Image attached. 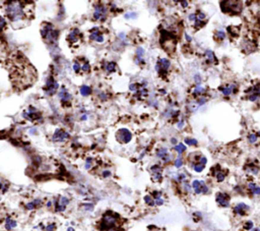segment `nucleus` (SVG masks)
<instances>
[{"mask_svg": "<svg viewBox=\"0 0 260 231\" xmlns=\"http://www.w3.org/2000/svg\"><path fill=\"white\" fill-rule=\"evenodd\" d=\"M23 2H8L6 6V14L11 21H18L25 18V5Z\"/></svg>", "mask_w": 260, "mask_h": 231, "instance_id": "f257e3e1", "label": "nucleus"}, {"mask_svg": "<svg viewBox=\"0 0 260 231\" xmlns=\"http://www.w3.org/2000/svg\"><path fill=\"white\" fill-rule=\"evenodd\" d=\"M221 10L226 13L238 14L242 10V2L239 1H224L221 2Z\"/></svg>", "mask_w": 260, "mask_h": 231, "instance_id": "f03ea898", "label": "nucleus"}, {"mask_svg": "<svg viewBox=\"0 0 260 231\" xmlns=\"http://www.w3.org/2000/svg\"><path fill=\"white\" fill-rule=\"evenodd\" d=\"M116 221H117V217H115L114 215H107L104 216L103 220L101 222V226H100V229L102 230H110L115 226L116 224Z\"/></svg>", "mask_w": 260, "mask_h": 231, "instance_id": "7ed1b4c3", "label": "nucleus"}, {"mask_svg": "<svg viewBox=\"0 0 260 231\" xmlns=\"http://www.w3.org/2000/svg\"><path fill=\"white\" fill-rule=\"evenodd\" d=\"M106 12H107L106 6L101 5V4H98V5L95 6L94 18L97 20L104 21L105 20H106Z\"/></svg>", "mask_w": 260, "mask_h": 231, "instance_id": "20e7f679", "label": "nucleus"}, {"mask_svg": "<svg viewBox=\"0 0 260 231\" xmlns=\"http://www.w3.org/2000/svg\"><path fill=\"white\" fill-rule=\"evenodd\" d=\"M192 187L194 189L195 194H206L208 192V187L206 186L205 182L201 181V180H194L192 182Z\"/></svg>", "mask_w": 260, "mask_h": 231, "instance_id": "39448f33", "label": "nucleus"}, {"mask_svg": "<svg viewBox=\"0 0 260 231\" xmlns=\"http://www.w3.org/2000/svg\"><path fill=\"white\" fill-rule=\"evenodd\" d=\"M117 139L120 143H124V144H127L129 143L131 139H132V135H131V132L126 128H122L120 129L118 132H117Z\"/></svg>", "mask_w": 260, "mask_h": 231, "instance_id": "423d86ee", "label": "nucleus"}, {"mask_svg": "<svg viewBox=\"0 0 260 231\" xmlns=\"http://www.w3.org/2000/svg\"><path fill=\"white\" fill-rule=\"evenodd\" d=\"M46 87H47L46 95H53L57 92V90H58L59 84L56 82V80H54L53 77H48V80H47Z\"/></svg>", "mask_w": 260, "mask_h": 231, "instance_id": "0eeeda50", "label": "nucleus"}, {"mask_svg": "<svg viewBox=\"0 0 260 231\" xmlns=\"http://www.w3.org/2000/svg\"><path fill=\"white\" fill-rule=\"evenodd\" d=\"M216 201L218 206L224 207V208L230 206V196L228 194H225V192H218L216 194Z\"/></svg>", "mask_w": 260, "mask_h": 231, "instance_id": "6e6552de", "label": "nucleus"}, {"mask_svg": "<svg viewBox=\"0 0 260 231\" xmlns=\"http://www.w3.org/2000/svg\"><path fill=\"white\" fill-rule=\"evenodd\" d=\"M69 137H70V135H69L68 132H64L62 129H57L53 135V140L54 142H65Z\"/></svg>", "mask_w": 260, "mask_h": 231, "instance_id": "1a4fd4ad", "label": "nucleus"}, {"mask_svg": "<svg viewBox=\"0 0 260 231\" xmlns=\"http://www.w3.org/2000/svg\"><path fill=\"white\" fill-rule=\"evenodd\" d=\"M69 204V200L65 197H60L59 200L56 202L55 205V211L56 212H63L65 211L66 206Z\"/></svg>", "mask_w": 260, "mask_h": 231, "instance_id": "9d476101", "label": "nucleus"}, {"mask_svg": "<svg viewBox=\"0 0 260 231\" xmlns=\"http://www.w3.org/2000/svg\"><path fill=\"white\" fill-rule=\"evenodd\" d=\"M249 209H250L249 206H247L246 204L240 203V204H237L235 207H234V213L237 214V215H239V216H245V215H247Z\"/></svg>", "mask_w": 260, "mask_h": 231, "instance_id": "9b49d317", "label": "nucleus"}, {"mask_svg": "<svg viewBox=\"0 0 260 231\" xmlns=\"http://www.w3.org/2000/svg\"><path fill=\"white\" fill-rule=\"evenodd\" d=\"M260 98V88L259 87H253L248 91V100L251 102L258 101Z\"/></svg>", "mask_w": 260, "mask_h": 231, "instance_id": "f8f14e48", "label": "nucleus"}, {"mask_svg": "<svg viewBox=\"0 0 260 231\" xmlns=\"http://www.w3.org/2000/svg\"><path fill=\"white\" fill-rule=\"evenodd\" d=\"M90 39L95 40V41H97L99 43H102V42H104V36L100 33V31L98 28H92V30H90Z\"/></svg>", "mask_w": 260, "mask_h": 231, "instance_id": "ddd939ff", "label": "nucleus"}, {"mask_svg": "<svg viewBox=\"0 0 260 231\" xmlns=\"http://www.w3.org/2000/svg\"><path fill=\"white\" fill-rule=\"evenodd\" d=\"M157 157L161 158L164 162H168V161H170V159H171V156H170V154H169L168 150L165 149V148L157 150Z\"/></svg>", "mask_w": 260, "mask_h": 231, "instance_id": "4468645a", "label": "nucleus"}, {"mask_svg": "<svg viewBox=\"0 0 260 231\" xmlns=\"http://www.w3.org/2000/svg\"><path fill=\"white\" fill-rule=\"evenodd\" d=\"M53 30H54V28L51 23H45V25H43V27L41 29V36L44 38V39H46L47 36L49 35V33L52 32Z\"/></svg>", "mask_w": 260, "mask_h": 231, "instance_id": "2eb2a0df", "label": "nucleus"}, {"mask_svg": "<svg viewBox=\"0 0 260 231\" xmlns=\"http://www.w3.org/2000/svg\"><path fill=\"white\" fill-rule=\"evenodd\" d=\"M248 190L251 192L253 196H260V186L254 182L248 183Z\"/></svg>", "mask_w": 260, "mask_h": 231, "instance_id": "dca6fc26", "label": "nucleus"}, {"mask_svg": "<svg viewBox=\"0 0 260 231\" xmlns=\"http://www.w3.org/2000/svg\"><path fill=\"white\" fill-rule=\"evenodd\" d=\"M245 170H246L248 173H251V174H253V175H256L259 173V167L254 163L248 164V165L246 166V168H245Z\"/></svg>", "mask_w": 260, "mask_h": 231, "instance_id": "f3484780", "label": "nucleus"}, {"mask_svg": "<svg viewBox=\"0 0 260 231\" xmlns=\"http://www.w3.org/2000/svg\"><path fill=\"white\" fill-rule=\"evenodd\" d=\"M219 90L223 92V94L225 95V96H229V95H231L232 93L236 92V86L235 85H229V86H226V87H224V88H219Z\"/></svg>", "mask_w": 260, "mask_h": 231, "instance_id": "a211bd4d", "label": "nucleus"}, {"mask_svg": "<svg viewBox=\"0 0 260 231\" xmlns=\"http://www.w3.org/2000/svg\"><path fill=\"white\" fill-rule=\"evenodd\" d=\"M214 176H216V180H218V182H223L224 180H225V178H226V173L224 172V171H221V169L218 168H218L216 169H214Z\"/></svg>", "mask_w": 260, "mask_h": 231, "instance_id": "6ab92c4d", "label": "nucleus"}, {"mask_svg": "<svg viewBox=\"0 0 260 231\" xmlns=\"http://www.w3.org/2000/svg\"><path fill=\"white\" fill-rule=\"evenodd\" d=\"M157 63H159V66H161V70H159V71H167L169 69V67H170V65H171L170 60H169V59H167V58L161 59V60H159Z\"/></svg>", "mask_w": 260, "mask_h": 231, "instance_id": "aec40b11", "label": "nucleus"}, {"mask_svg": "<svg viewBox=\"0 0 260 231\" xmlns=\"http://www.w3.org/2000/svg\"><path fill=\"white\" fill-rule=\"evenodd\" d=\"M58 31L57 30H54L52 31V32H50L49 33V35L47 36V38L45 40H47V41H48L49 43H55L57 41V38H58Z\"/></svg>", "mask_w": 260, "mask_h": 231, "instance_id": "412c9836", "label": "nucleus"}, {"mask_svg": "<svg viewBox=\"0 0 260 231\" xmlns=\"http://www.w3.org/2000/svg\"><path fill=\"white\" fill-rule=\"evenodd\" d=\"M59 97H60V98H61L62 102H67L68 100H70V99H71V95L69 94V93L66 92L65 88H62L61 92L59 93Z\"/></svg>", "mask_w": 260, "mask_h": 231, "instance_id": "4be33fe9", "label": "nucleus"}, {"mask_svg": "<svg viewBox=\"0 0 260 231\" xmlns=\"http://www.w3.org/2000/svg\"><path fill=\"white\" fill-rule=\"evenodd\" d=\"M78 34H79V31L77 30V29H74V30H72L70 32V34L68 35V40L70 42H76L78 40Z\"/></svg>", "mask_w": 260, "mask_h": 231, "instance_id": "5701e85b", "label": "nucleus"}, {"mask_svg": "<svg viewBox=\"0 0 260 231\" xmlns=\"http://www.w3.org/2000/svg\"><path fill=\"white\" fill-rule=\"evenodd\" d=\"M205 57H206L207 62H209V63H211V62H216V56H214L213 52L210 51V50H207V51H205Z\"/></svg>", "mask_w": 260, "mask_h": 231, "instance_id": "b1692460", "label": "nucleus"}, {"mask_svg": "<svg viewBox=\"0 0 260 231\" xmlns=\"http://www.w3.org/2000/svg\"><path fill=\"white\" fill-rule=\"evenodd\" d=\"M16 225H17V223L15 222L14 220H11L10 218H7L6 219V222H5V228L7 230H10L12 229V228H15Z\"/></svg>", "mask_w": 260, "mask_h": 231, "instance_id": "393cba45", "label": "nucleus"}, {"mask_svg": "<svg viewBox=\"0 0 260 231\" xmlns=\"http://www.w3.org/2000/svg\"><path fill=\"white\" fill-rule=\"evenodd\" d=\"M41 204H42L41 200H35L34 202H32V203H28L27 205V209H28V210H34V209H36L37 207H39Z\"/></svg>", "mask_w": 260, "mask_h": 231, "instance_id": "a878e982", "label": "nucleus"}, {"mask_svg": "<svg viewBox=\"0 0 260 231\" xmlns=\"http://www.w3.org/2000/svg\"><path fill=\"white\" fill-rule=\"evenodd\" d=\"M80 94L82 96H87V95L90 94V88L87 87V86H82L80 87Z\"/></svg>", "mask_w": 260, "mask_h": 231, "instance_id": "bb28decb", "label": "nucleus"}, {"mask_svg": "<svg viewBox=\"0 0 260 231\" xmlns=\"http://www.w3.org/2000/svg\"><path fill=\"white\" fill-rule=\"evenodd\" d=\"M116 69V64L115 62H108L106 64V70L108 72H113Z\"/></svg>", "mask_w": 260, "mask_h": 231, "instance_id": "cd10ccee", "label": "nucleus"}, {"mask_svg": "<svg viewBox=\"0 0 260 231\" xmlns=\"http://www.w3.org/2000/svg\"><path fill=\"white\" fill-rule=\"evenodd\" d=\"M144 201H145V203L149 205V206H151V207H154V205H156V201H154V200L152 199L151 197H149V196H145L144 197Z\"/></svg>", "mask_w": 260, "mask_h": 231, "instance_id": "c85d7f7f", "label": "nucleus"}, {"mask_svg": "<svg viewBox=\"0 0 260 231\" xmlns=\"http://www.w3.org/2000/svg\"><path fill=\"white\" fill-rule=\"evenodd\" d=\"M204 92H205V89H204L203 87H201V86H197V87H195L193 94L194 95H202Z\"/></svg>", "mask_w": 260, "mask_h": 231, "instance_id": "c756f323", "label": "nucleus"}, {"mask_svg": "<svg viewBox=\"0 0 260 231\" xmlns=\"http://www.w3.org/2000/svg\"><path fill=\"white\" fill-rule=\"evenodd\" d=\"M253 222L252 221H246V222L244 223V226H243V228H244L245 230H252L253 229Z\"/></svg>", "mask_w": 260, "mask_h": 231, "instance_id": "7c9ffc66", "label": "nucleus"}, {"mask_svg": "<svg viewBox=\"0 0 260 231\" xmlns=\"http://www.w3.org/2000/svg\"><path fill=\"white\" fill-rule=\"evenodd\" d=\"M204 167H205V166L202 165V164H200V163H196L193 165V169H194L196 172H201V171H203Z\"/></svg>", "mask_w": 260, "mask_h": 231, "instance_id": "2f4dec72", "label": "nucleus"}, {"mask_svg": "<svg viewBox=\"0 0 260 231\" xmlns=\"http://www.w3.org/2000/svg\"><path fill=\"white\" fill-rule=\"evenodd\" d=\"M174 149H175L179 154H181V153H183V152H185L186 147L183 144H178L177 146H175V148H174Z\"/></svg>", "mask_w": 260, "mask_h": 231, "instance_id": "473e14b6", "label": "nucleus"}, {"mask_svg": "<svg viewBox=\"0 0 260 231\" xmlns=\"http://www.w3.org/2000/svg\"><path fill=\"white\" fill-rule=\"evenodd\" d=\"M151 171H152V173H162L163 169H162L161 166H159V165H154V166H151Z\"/></svg>", "mask_w": 260, "mask_h": 231, "instance_id": "72a5a7b5", "label": "nucleus"}, {"mask_svg": "<svg viewBox=\"0 0 260 231\" xmlns=\"http://www.w3.org/2000/svg\"><path fill=\"white\" fill-rule=\"evenodd\" d=\"M139 87H140V85H138V84H131L129 86V90L131 92H137L138 90H139Z\"/></svg>", "mask_w": 260, "mask_h": 231, "instance_id": "f704fd0d", "label": "nucleus"}, {"mask_svg": "<svg viewBox=\"0 0 260 231\" xmlns=\"http://www.w3.org/2000/svg\"><path fill=\"white\" fill-rule=\"evenodd\" d=\"M185 143L187 145H189V146H194V145L197 144V140H194V139H186Z\"/></svg>", "mask_w": 260, "mask_h": 231, "instance_id": "c9c22d12", "label": "nucleus"}, {"mask_svg": "<svg viewBox=\"0 0 260 231\" xmlns=\"http://www.w3.org/2000/svg\"><path fill=\"white\" fill-rule=\"evenodd\" d=\"M216 38L219 40H224L226 38V34L223 31H218V32H216Z\"/></svg>", "mask_w": 260, "mask_h": 231, "instance_id": "e433bc0d", "label": "nucleus"}, {"mask_svg": "<svg viewBox=\"0 0 260 231\" xmlns=\"http://www.w3.org/2000/svg\"><path fill=\"white\" fill-rule=\"evenodd\" d=\"M248 140H249V143H251V144H254V143H256V140H257V135H250L249 137H248Z\"/></svg>", "mask_w": 260, "mask_h": 231, "instance_id": "4c0bfd02", "label": "nucleus"}, {"mask_svg": "<svg viewBox=\"0 0 260 231\" xmlns=\"http://www.w3.org/2000/svg\"><path fill=\"white\" fill-rule=\"evenodd\" d=\"M182 165H183V160L181 158H178V159H176L175 160V166L177 168H180V167H182Z\"/></svg>", "mask_w": 260, "mask_h": 231, "instance_id": "58836bf2", "label": "nucleus"}, {"mask_svg": "<svg viewBox=\"0 0 260 231\" xmlns=\"http://www.w3.org/2000/svg\"><path fill=\"white\" fill-rule=\"evenodd\" d=\"M82 207L84 208V210H87V211L94 210V205L92 204H85V205H82Z\"/></svg>", "mask_w": 260, "mask_h": 231, "instance_id": "ea45409f", "label": "nucleus"}, {"mask_svg": "<svg viewBox=\"0 0 260 231\" xmlns=\"http://www.w3.org/2000/svg\"><path fill=\"white\" fill-rule=\"evenodd\" d=\"M125 18H135L137 16V13L135 12H131V13H126L125 15Z\"/></svg>", "mask_w": 260, "mask_h": 231, "instance_id": "a19ab883", "label": "nucleus"}, {"mask_svg": "<svg viewBox=\"0 0 260 231\" xmlns=\"http://www.w3.org/2000/svg\"><path fill=\"white\" fill-rule=\"evenodd\" d=\"M73 70H74L75 72H78V71L80 70V65L77 61H75L74 64H73Z\"/></svg>", "mask_w": 260, "mask_h": 231, "instance_id": "79ce46f5", "label": "nucleus"}, {"mask_svg": "<svg viewBox=\"0 0 260 231\" xmlns=\"http://www.w3.org/2000/svg\"><path fill=\"white\" fill-rule=\"evenodd\" d=\"M82 69L83 71H84V72H87V71L90 70V64L87 63V62H85V63L82 66Z\"/></svg>", "mask_w": 260, "mask_h": 231, "instance_id": "37998d69", "label": "nucleus"}, {"mask_svg": "<svg viewBox=\"0 0 260 231\" xmlns=\"http://www.w3.org/2000/svg\"><path fill=\"white\" fill-rule=\"evenodd\" d=\"M198 163H200V164H202V165H204L205 166V164L207 163V159L205 158V157H200L199 158V161H198Z\"/></svg>", "mask_w": 260, "mask_h": 231, "instance_id": "c03bdc74", "label": "nucleus"}, {"mask_svg": "<svg viewBox=\"0 0 260 231\" xmlns=\"http://www.w3.org/2000/svg\"><path fill=\"white\" fill-rule=\"evenodd\" d=\"M154 201H156V205H157V206H162V205L164 204V200L162 199V197H159V199L154 200Z\"/></svg>", "mask_w": 260, "mask_h": 231, "instance_id": "a18cd8bd", "label": "nucleus"}, {"mask_svg": "<svg viewBox=\"0 0 260 231\" xmlns=\"http://www.w3.org/2000/svg\"><path fill=\"white\" fill-rule=\"evenodd\" d=\"M197 18H198L199 20H202L203 21V20L205 18V14H204L203 12H199L198 15H197Z\"/></svg>", "mask_w": 260, "mask_h": 231, "instance_id": "49530a36", "label": "nucleus"}, {"mask_svg": "<svg viewBox=\"0 0 260 231\" xmlns=\"http://www.w3.org/2000/svg\"><path fill=\"white\" fill-rule=\"evenodd\" d=\"M90 167H92V159H87V163H85V168L90 169Z\"/></svg>", "mask_w": 260, "mask_h": 231, "instance_id": "de8ad7c7", "label": "nucleus"}, {"mask_svg": "<svg viewBox=\"0 0 260 231\" xmlns=\"http://www.w3.org/2000/svg\"><path fill=\"white\" fill-rule=\"evenodd\" d=\"M185 178H186V176H185V174H183V173H181V174H178L177 179L179 180V181H183V180H184Z\"/></svg>", "mask_w": 260, "mask_h": 231, "instance_id": "09e8293b", "label": "nucleus"}, {"mask_svg": "<svg viewBox=\"0 0 260 231\" xmlns=\"http://www.w3.org/2000/svg\"><path fill=\"white\" fill-rule=\"evenodd\" d=\"M54 229H55V224H50L46 227L47 231H54Z\"/></svg>", "mask_w": 260, "mask_h": 231, "instance_id": "8fccbe9b", "label": "nucleus"}, {"mask_svg": "<svg viewBox=\"0 0 260 231\" xmlns=\"http://www.w3.org/2000/svg\"><path fill=\"white\" fill-rule=\"evenodd\" d=\"M205 102H206V99L203 98V97H201V98H200L198 101H197V103H198V105H202V104H204Z\"/></svg>", "mask_w": 260, "mask_h": 231, "instance_id": "3c124183", "label": "nucleus"}, {"mask_svg": "<svg viewBox=\"0 0 260 231\" xmlns=\"http://www.w3.org/2000/svg\"><path fill=\"white\" fill-rule=\"evenodd\" d=\"M111 175V172H110L109 170H105L103 172V176L104 177H109V176Z\"/></svg>", "mask_w": 260, "mask_h": 231, "instance_id": "603ef678", "label": "nucleus"}, {"mask_svg": "<svg viewBox=\"0 0 260 231\" xmlns=\"http://www.w3.org/2000/svg\"><path fill=\"white\" fill-rule=\"evenodd\" d=\"M4 26H5V20H4V18H1V21H0V27H1V29H3Z\"/></svg>", "mask_w": 260, "mask_h": 231, "instance_id": "864d4df0", "label": "nucleus"}, {"mask_svg": "<svg viewBox=\"0 0 260 231\" xmlns=\"http://www.w3.org/2000/svg\"><path fill=\"white\" fill-rule=\"evenodd\" d=\"M200 82H201V80H200V77H199V75H196V77H195V83H196L197 85H199Z\"/></svg>", "mask_w": 260, "mask_h": 231, "instance_id": "5fc2aeb1", "label": "nucleus"}, {"mask_svg": "<svg viewBox=\"0 0 260 231\" xmlns=\"http://www.w3.org/2000/svg\"><path fill=\"white\" fill-rule=\"evenodd\" d=\"M180 4H181V5H182L183 7H187V6H188V2H187V1H182V2H180Z\"/></svg>", "mask_w": 260, "mask_h": 231, "instance_id": "6e6d98bb", "label": "nucleus"}, {"mask_svg": "<svg viewBox=\"0 0 260 231\" xmlns=\"http://www.w3.org/2000/svg\"><path fill=\"white\" fill-rule=\"evenodd\" d=\"M183 124H184V121H180V122L178 123L177 124V126H178V128H182V126H183Z\"/></svg>", "mask_w": 260, "mask_h": 231, "instance_id": "4d7b16f0", "label": "nucleus"}, {"mask_svg": "<svg viewBox=\"0 0 260 231\" xmlns=\"http://www.w3.org/2000/svg\"><path fill=\"white\" fill-rule=\"evenodd\" d=\"M87 115H83L82 117V120L84 121V120H87Z\"/></svg>", "mask_w": 260, "mask_h": 231, "instance_id": "13d9d810", "label": "nucleus"}, {"mask_svg": "<svg viewBox=\"0 0 260 231\" xmlns=\"http://www.w3.org/2000/svg\"><path fill=\"white\" fill-rule=\"evenodd\" d=\"M186 40H188V41L190 42V41H191V38H190V37H189V36H188V35H186Z\"/></svg>", "mask_w": 260, "mask_h": 231, "instance_id": "bf43d9fd", "label": "nucleus"}, {"mask_svg": "<svg viewBox=\"0 0 260 231\" xmlns=\"http://www.w3.org/2000/svg\"><path fill=\"white\" fill-rule=\"evenodd\" d=\"M171 142L173 143V144H176V143H177V140H176V139H172Z\"/></svg>", "mask_w": 260, "mask_h": 231, "instance_id": "052dcab7", "label": "nucleus"}, {"mask_svg": "<svg viewBox=\"0 0 260 231\" xmlns=\"http://www.w3.org/2000/svg\"><path fill=\"white\" fill-rule=\"evenodd\" d=\"M67 231H74V229H73L72 227H69L68 229H67Z\"/></svg>", "mask_w": 260, "mask_h": 231, "instance_id": "680f3d73", "label": "nucleus"}, {"mask_svg": "<svg viewBox=\"0 0 260 231\" xmlns=\"http://www.w3.org/2000/svg\"><path fill=\"white\" fill-rule=\"evenodd\" d=\"M47 206H48V207H50V206H51V202H48V204H47Z\"/></svg>", "mask_w": 260, "mask_h": 231, "instance_id": "e2e57ef3", "label": "nucleus"}, {"mask_svg": "<svg viewBox=\"0 0 260 231\" xmlns=\"http://www.w3.org/2000/svg\"><path fill=\"white\" fill-rule=\"evenodd\" d=\"M108 231H116V230H114L113 228H112V229H110V230H108Z\"/></svg>", "mask_w": 260, "mask_h": 231, "instance_id": "0e129e2a", "label": "nucleus"}, {"mask_svg": "<svg viewBox=\"0 0 260 231\" xmlns=\"http://www.w3.org/2000/svg\"><path fill=\"white\" fill-rule=\"evenodd\" d=\"M258 230H259V231H260V228H258Z\"/></svg>", "mask_w": 260, "mask_h": 231, "instance_id": "69168bd1", "label": "nucleus"}]
</instances>
